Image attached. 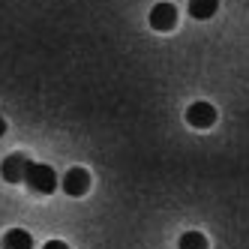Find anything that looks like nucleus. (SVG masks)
<instances>
[{"mask_svg": "<svg viewBox=\"0 0 249 249\" xmlns=\"http://www.w3.org/2000/svg\"><path fill=\"white\" fill-rule=\"evenodd\" d=\"M24 183H27L30 192H36V195H51L60 180H57L54 168H51L48 162H30V168L24 174Z\"/></svg>", "mask_w": 249, "mask_h": 249, "instance_id": "f257e3e1", "label": "nucleus"}, {"mask_svg": "<svg viewBox=\"0 0 249 249\" xmlns=\"http://www.w3.org/2000/svg\"><path fill=\"white\" fill-rule=\"evenodd\" d=\"M60 189L69 195V198H81V195H87V189H90V171L81 168V165L69 168L60 177Z\"/></svg>", "mask_w": 249, "mask_h": 249, "instance_id": "f03ea898", "label": "nucleus"}, {"mask_svg": "<svg viewBox=\"0 0 249 249\" xmlns=\"http://www.w3.org/2000/svg\"><path fill=\"white\" fill-rule=\"evenodd\" d=\"M186 123L192 129H210L216 123V105L210 102H192L186 108Z\"/></svg>", "mask_w": 249, "mask_h": 249, "instance_id": "7ed1b4c3", "label": "nucleus"}, {"mask_svg": "<svg viewBox=\"0 0 249 249\" xmlns=\"http://www.w3.org/2000/svg\"><path fill=\"white\" fill-rule=\"evenodd\" d=\"M147 21H150V27L159 30V33L174 30V27H177V9H174V3H156V6L150 9V15H147Z\"/></svg>", "mask_w": 249, "mask_h": 249, "instance_id": "20e7f679", "label": "nucleus"}, {"mask_svg": "<svg viewBox=\"0 0 249 249\" xmlns=\"http://www.w3.org/2000/svg\"><path fill=\"white\" fill-rule=\"evenodd\" d=\"M27 168H30V156L27 153H9L3 159V165H0V171H3V177L9 183H24Z\"/></svg>", "mask_w": 249, "mask_h": 249, "instance_id": "39448f33", "label": "nucleus"}, {"mask_svg": "<svg viewBox=\"0 0 249 249\" xmlns=\"http://www.w3.org/2000/svg\"><path fill=\"white\" fill-rule=\"evenodd\" d=\"M0 246L3 249H33V237L24 228H9L3 234V240H0Z\"/></svg>", "mask_w": 249, "mask_h": 249, "instance_id": "423d86ee", "label": "nucleus"}, {"mask_svg": "<svg viewBox=\"0 0 249 249\" xmlns=\"http://www.w3.org/2000/svg\"><path fill=\"white\" fill-rule=\"evenodd\" d=\"M216 9H219V0H189V15H192V18H198V21L213 18Z\"/></svg>", "mask_w": 249, "mask_h": 249, "instance_id": "0eeeda50", "label": "nucleus"}, {"mask_svg": "<svg viewBox=\"0 0 249 249\" xmlns=\"http://www.w3.org/2000/svg\"><path fill=\"white\" fill-rule=\"evenodd\" d=\"M177 249H207V237L201 231H183L177 240Z\"/></svg>", "mask_w": 249, "mask_h": 249, "instance_id": "6e6552de", "label": "nucleus"}, {"mask_svg": "<svg viewBox=\"0 0 249 249\" xmlns=\"http://www.w3.org/2000/svg\"><path fill=\"white\" fill-rule=\"evenodd\" d=\"M42 249H69V246H66L63 240H48V243H45Z\"/></svg>", "mask_w": 249, "mask_h": 249, "instance_id": "1a4fd4ad", "label": "nucleus"}, {"mask_svg": "<svg viewBox=\"0 0 249 249\" xmlns=\"http://www.w3.org/2000/svg\"><path fill=\"white\" fill-rule=\"evenodd\" d=\"M3 132H6V120L0 117V138H3Z\"/></svg>", "mask_w": 249, "mask_h": 249, "instance_id": "9d476101", "label": "nucleus"}]
</instances>
